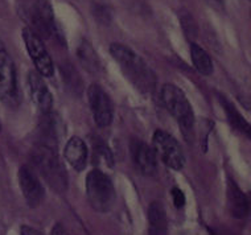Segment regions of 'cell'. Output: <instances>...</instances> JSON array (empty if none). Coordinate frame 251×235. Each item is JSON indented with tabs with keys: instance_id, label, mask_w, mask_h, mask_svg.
<instances>
[{
	"instance_id": "6da1fadb",
	"label": "cell",
	"mask_w": 251,
	"mask_h": 235,
	"mask_svg": "<svg viewBox=\"0 0 251 235\" xmlns=\"http://www.w3.org/2000/svg\"><path fill=\"white\" fill-rule=\"evenodd\" d=\"M110 53L135 86H138L142 92L151 90L153 85V74L148 69L146 62L132 49L122 44H111Z\"/></svg>"
},
{
	"instance_id": "7a4b0ae2",
	"label": "cell",
	"mask_w": 251,
	"mask_h": 235,
	"mask_svg": "<svg viewBox=\"0 0 251 235\" xmlns=\"http://www.w3.org/2000/svg\"><path fill=\"white\" fill-rule=\"evenodd\" d=\"M32 160L43 179L49 187L57 193H64L68 189V174L60 157L57 156L56 149L40 144L33 151Z\"/></svg>"
},
{
	"instance_id": "3957f363",
	"label": "cell",
	"mask_w": 251,
	"mask_h": 235,
	"mask_svg": "<svg viewBox=\"0 0 251 235\" xmlns=\"http://www.w3.org/2000/svg\"><path fill=\"white\" fill-rule=\"evenodd\" d=\"M86 196L89 204L98 213H107L115 204V189L107 174L100 169L86 176Z\"/></svg>"
},
{
	"instance_id": "277c9868",
	"label": "cell",
	"mask_w": 251,
	"mask_h": 235,
	"mask_svg": "<svg viewBox=\"0 0 251 235\" xmlns=\"http://www.w3.org/2000/svg\"><path fill=\"white\" fill-rule=\"evenodd\" d=\"M161 99L171 115L176 119L184 131H191L195 124V114L189 100L180 87L167 83L161 90Z\"/></svg>"
},
{
	"instance_id": "5b68a950",
	"label": "cell",
	"mask_w": 251,
	"mask_h": 235,
	"mask_svg": "<svg viewBox=\"0 0 251 235\" xmlns=\"http://www.w3.org/2000/svg\"><path fill=\"white\" fill-rule=\"evenodd\" d=\"M26 20L29 22L32 31L41 37H50L58 35L56 22H54V13L49 0H35L29 8L25 9Z\"/></svg>"
},
{
	"instance_id": "8992f818",
	"label": "cell",
	"mask_w": 251,
	"mask_h": 235,
	"mask_svg": "<svg viewBox=\"0 0 251 235\" xmlns=\"http://www.w3.org/2000/svg\"><path fill=\"white\" fill-rule=\"evenodd\" d=\"M153 151L159 155L165 165L171 169L180 170L185 165V156L182 152L181 145L174 136H171L165 131L157 130L152 136Z\"/></svg>"
},
{
	"instance_id": "52a82bcc",
	"label": "cell",
	"mask_w": 251,
	"mask_h": 235,
	"mask_svg": "<svg viewBox=\"0 0 251 235\" xmlns=\"http://www.w3.org/2000/svg\"><path fill=\"white\" fill-rule=\"evenodd\" d=\"M23 40H24L25 48L29 53L30 58L37 69V73L43 77H52L54 73V65H53L48 50L44 45L43 39H40L35 32L26 26L23 29Z\"/></svg>"
},
{
	"instance_id": "ba28073f",
	"label": "cell",
	"mask_w": 251,
	"mask_h": 235,
	"mask_svg": "<svg viewBox=\"0 0 251 235\" xmlns=\"http://www.w3.org/2000/svg\"><path fill=\"white\" fill-rule=\"evenodd\" d=\"M0 99L13 105L18 102V81L16 70L4 44L0 40Z\"/></svg>"
},
{
	"instance_id": "9c48e42d",
	"label": "cell",
	"mask_w": 251,
	"mask_h": 235,
	"mask_svg": "<svg viewBox=\"0 0 251 235\" xmlns=\"http://www.w3.org/2000/svg\"><path fill=\"white\" fill-rule=\"evenodd\" d=\"M87 98L97 126L100 128L110 126L113 122L114 110L107 93L98 85H91L87 90Z\"/></svg>"
},
{
	"instance_id": "30bf717a",
	"label": "cell",
	"mask_w": 251,
	"mask_h": 235,
	"mask_svg": "<svg viewBox=\"0 0 251 235\" xmlns=\"http://www.w3.org/2000/svg\"><path fill=\"white\" fill-rule=\"evenodd\" d=\"M19 185L22 189L23 196L25 198L26 204L30 208H37L43 202L45 197L43 184L40 183L37 174L30 169L29 166H22L19 170Z\"/></svg>"
},
{
	"instance_id": "8fae6325",
	"label": "cell",
	"mask_w": 251,
	"mask_h": 235,
	"mask_svg": "<svg viewBox=\"0 0 251 235\" xmlns=\"http://www.w3.org/2000/svg\"><path fill=\"white\" fill-rule=\"evenodd\" d=\"M131 156L136 169L143 176H152L157 169L156 153L153 148L139 139H132L130 144Z\"/></svg>"
},
{
	"instance_id": "7c38bea8",
	"label": "cell",
	"mask_w": 251,
	"mask_h": 235,
	"mask_svg": "<svg viewBox=\"0 0 251 235\" xmlns=\"http://www.w3.org/2000/svg\"><path fill=\"white\" fill-rule=\"evenodd\" d=\"M43 75L30 71L28 75V85H29V93L32 96V100L35 102L37 109L44 114H49L52 110L53 105V96L52 93L49 92L47 83L44 82L41 78Z\"/></svg>"
},
{
	"instance_id": "4fadbf2b",
	"label": "cell",
	"mask_w": 251,
	"mask_h": 235,
	"mask_svg": "<svg viewBox=\"0 0 251 235\" xmlns=\"http://www.w3.org/2000/svg\"><path fill=\"white\" fill-rule=\"evenodd\" d=\"M64 153H65V159L68 160V163H70V165L73 166L74 169L78 172L85 169L87 164V157H89V151H87L86 143L81 138H77V136L72 138L66 143Z\"/></svg>"
},
{
	"instance_id": "5bb4252c",
	"label": "cell",
	"mask_w": 251,
	"mask_h": 235,
	"mask_svg": "<svg viewBox=\"0 0 251 235\" xmlns=\"http://www.w3.org/2000/svg\"><path fill=\"white\" fill-rule=\"evenodd\" d=\"M227 206H229V212L231 215L238 219L246 217L249 212L246 196L233 180H229V184H227Z\"/></svg>"
},
{
	"instance_id": "9a60e30c",
	"label": "cell",
	"mask_w": 251,
	"mask_h": 235,
	"mask_svg": "<svg viewBox=\"0 0 251 235\" xmlns=\"http://www.w3.org/2000/svg\"><path fill=\"white\" fill-rule=\"evenodd\" d=\"M150 235H168L167 214L160 202H152L148 208Z\"/></svg>"
},
{
	"instance_id": "2e32d148",
	"label": "cell",
	"mask_w": 251,
	"mask_h": 235,
	"mask_svg": "<svg viewBox=\"0 0 251 235\" xmlns=\"http://www.w3.org/2000/svg\"><path fill=\"white\" fill-rule=\"evenodd\" d=\"M78 58H79L83 68L91 73H96V71L100 70V58L97 56L96 50L93 49V45L86 40H82L79 47H78Z\"/></svg>"
},
{
	"instance_id": "e0dca14e",
	"label": "cell",
	"mask_w": 251,
	"mask_h": 235,
	"mask_svg": "<svg viewBox=\"0 0 251 235\" xmlns=\"http://www.w3.org/2000/svg\"><path fill=\"white\" fill-rule=\"evenodd\" d=\"M221 105L224 107L226 113V117L229 119V122L231 123V126L235 127L239 132H242L243 135H246L249 139L251 140V124L247 122L246 119L237 111V109L234 107L229 100L226 98H221Z\"/></svg>"
},
{
	"instance_id": "ac0fdd59",
	"label": "cell",
	"mask_w": 251,
	"mask_h": 235,
	"mask_svg": "<svg viewBox=\"0 0 251 235\" xmlns=\"http://www.w3.org/2000/svg\"><path fill=\"white\" fill-rule=\"evenodd\" d=\"M192 62L200 73L203 75H210L213 73V62L208 53L205 52L200 45L192 44L191 45Z\"/></svg>"
},
{
	"instance_id": "d6986e66",
	"label": "cell",
	"mask_w": 251,
	"mask_h": 235,
	"mask_svg": "<svg viewBox=\"0 0 251 235\" xmlns=\"http://www.w3.org/2000/svg\"><path fill=\"white\" fill-rule=\"evenodd\" d=\"M94 156H96L97 163H100L108 168L114 165L113 153L102 140H97V143H94Z\"/></svg>"
},
{
	"instance_id": "ffe728a7",
	"label": "cell",
	"mask_w": 251,
	"mask_h": 235,
	"mask_svg": "<svg viewBox=\"0 0 251 235\" xmlns=\"http://www.w3.org/2000/svg\"><path fill=\"white\" fill-rule=\"evenodd\" d=\"M180 22H181L182 29H184V33L188 40H191V41L195 40L199 35V28H197V23L195 22V19L191 16V13L182 11L180 13Z\"/></svg>"
},
{
	"instance_id": "44dd1931",
	"label": "cell",
	"mask_w": 251,
	"mask_h": 235,
	"mask_svg": "<svg viewBox=\"0 0 251 235\" xmlns=\"http://www.w3.org/2000/svg\"><path fill=\"white\" fill-rule=\"evenodd\" d=\"M93 13H94V18L104 25H110V23L113 22V12L111 9L102 4H94L93 5Z\"/></svg>"
},
{
	"instance_id": "7402d4cb",
	"label": "cell",
	"mask_w": 251,
	"mask_h": 235,
	"mask_svg": "<svg viewBox=\"0 0 251 235\" xmlns=\"http://www.w3.org/2000/svg\"><path fill=\"white\" fill-rule=\"evenodd\" d=\"M172 200H174L175 206L178 208V209L185 205V196H184V193L178 188H174L172 189Z\"/></svg>"
},
{
	"instance_id": "603a6c76",
	"label": "cell",
	"mask_w": 251,
	"mask_h": 235,
	"mask_svg": "<svg viewBox=\"0 0 251 235\" xmlns=\"http://www.w3.org/2000/svg\"><path fill=\"white\" fill-rule=\"evenodd\" d=\"M52 235H68V233H66V230L64 229L62 225L57 223V225H54V227L52 229Z\"/></svg>"
},
{
	"instance_id": "cb8c5ba5",
	"label": "cell",
	"mask_w": 251,
	"mask_h": 235,
	"mask_svg": "<svg viewBox=\"0 0 251 235\" xmlns=\"http://www.w3.org/2000/svg\"><path fill=\"white\" fill-rule=\"evenodd\" d=\"M22 235H43L37 230H35L33 227L29 226H23L22 227Z\"/></svg>"
},
{
	"instance_id": "d4e9b609",
	"label": "cell",
	"mask_w": 251,
	"mask_h": 235,
	"mask_svg": "<svg viewBox=\"0 0 251 235\" xmlns=\"http://www.w3.org/2000/svg\"><path fill=\"white\" fill-rule=\"evenodd\" d=\"M208 1V4L210 7L216 9H222L224 8V0H206Z\"/></svg>"
}]
</instances>
